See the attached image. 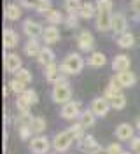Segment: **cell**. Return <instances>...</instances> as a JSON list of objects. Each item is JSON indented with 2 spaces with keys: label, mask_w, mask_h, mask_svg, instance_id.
I'll use <instances>...</instances> for the list:
<instances>
[{
  "label": "cell",
  "mask_w": 140,
  "mask_h": 154,
  "mask_svg": "<svg viewBox=\"0 0 140 154\" xmlns=\"http://www.w3.org/2000/svg\"><path fill=\"white\" fill-rule=\"evenodd\" d=\"M4 67H5L7 72H18L19 68H21V58L18 54H12V53L5 54V58H4Z\"/></svg>",
  "instance_id": "ba28073f"
},
{
  "label": "cell",
  "mask_w": 140,
  "mask_h": 154,
  "mask_svg": "<svg viewBox=\"0 0 140 154\" xmlns=\"http://www.w3.org/2000/svg\"><path fill=\"white\" fill-rule=\"evenodd\" d=\"M40 46H39V42L35 38H32V40H28V44L25 46V53H26L28 56H39L40 54Z\"/></svg>",
  "instance_id": "44dd1931"
},
{
  "label": "cell",
  "mask_w": 140,
  "mask_h": 154,
  "mask_svg": "<svg viewBox=\"0 0 140 154\" xmlns=\"http://www.w3.org/2000/svg\"><path fill=\"white\" fill-rule=\"evenodd\" d=\"M39 63L40 65H51V63H54V53L51 51V49H42L40 51V54H39Z\"/></svg>",
  "instance_id": "ffe728a7"
},
{
  "label": "cell",
  "mask_w": 140,
  "mask_h": 154,
  "mask_svg": "<svg viewBox=\"0 0 140 154\" xmlns=\"http://www.w3.org/2000/svg\"><path fill=\"white\" fill-rule=\"evenodd\" d=\"M105 61H107V58L103 53H93L91 58L88 60V63L91 65V67H103L105 65Z\"/></svg>",
  "instance_id": "cb8c5ba5"
},
{
  "label": "cell",
  "mask_w": 140,
  "mask_h": 154,
  "mask_svg": "<svg viewBox=\"0 0 140 154\" xmlns=\"http://www.w3.org/2000/svg\"><path fill=\"white\" fill-rule=\"evenodd\" d=\"M112 30L117 32V33H123L126 30V18L123 14H116L112 18Z\"/></svg>",
  "instance_id": "ac0fdd59"
},
{
  "label": "cell",
  "mask_w": 140,
  "mask_h": 154,
  "mask_svg": "<svg viewBox=\"0 0 140 154\" xmlns=\"http://www.w3.org/2000/svg\"><path fill=\"white\" fill-rule=\"evenodd\" d=\"M117 82L121 84V88H131L135 84V81H137V77L133 72H128V70H124V72H119L117 74Z\"/></svg>",
  "instance_id": "7c38bea8"
},
{
  "label": "cell",
  "mask_w": 140,
  "mask_h": 154,
  "mask_svg": "<svg viewBox=\"0 0 140 154\" xmlns=\"http://www.w3.org/2000/svg\"><path fill=\"white\" fill-rule=\"evenodd\" d=\"M49 7H51V2H49V0H39L35 9H37L39 12H46V11H49Z\"/></svg>",
  "instance_id": "d590c367"
},
{
  "label": "cell",
  "mask_w": 140,
  "mask_h": 154,
  "mask_svg": "<svg viewBox=\"0 0 140 154\" xmlns=\"http://www.w3.org/2000/svg\"><path fill=\"white\" fill-rule=\"evenodd\" d=\"M19 16H21V11L18 9V5H14V4L5 5V18L7 19L14 21V19H19Z\"/></svg>",
  "instance_id": "d4e9b609"
},
{
  "label": "cell",
  "mask_w": 140,
  "mask_h": 154,
  "mask_svg": "<svg viewBox=\"0 0 140 154\" xmlns=\"http://www.w3.org/2000/svg\"><path fill=\"white\" fill-rule=\"evenodd\" d=\"M119 88H121V84H119L117 79L114 77L110 81V84L107 86V89H105V98H107V100H112L114 96H117L119 95Z\"/></svg>",
  "instance_id": "d6986e66"
},
{
  "label": "cell",
  "mask_w": 140,
  "mask_h": 154,
  "mask_svg": "<svg viewBox=\"0 0 140 154\" xmlns=\"http://www.w3.org/2000/svg\"><path fill=\"white\" fill-rule=\"evenodd\" d=\"M110 105L116 109V110H121V109H124L126 107V96L123 95V93H119L117 96H114L110 100Z\"/></svg>",
  "instance_id": "484cf974"
},
{
  "label": "cell",
  "mask_w": 140,
  "mask_h": 154,
  "mask_svg": "<svg viewBox=\"0 0 140 154\" xmlns=\"http://www.w3.org/2000/svg\"><path fill=\"white\" fill-rule=\"evenodd\" d=\"M131 147H133V152L140 154V138L133 137V138H131Z\"/></svg>",
  "instance_id": "f35d334b"
},
{
  "label": "cell",
  "mask_w": 140,
  "mask_h": 154,
  "mask_svg": "<svg viewBox=\"0 0 140 154\" xmlns=\"http://www.w3.org/2000/svg\"><path fill=\"white\" fill-rule=\"evenodd\" d=\"M9 86H11V89L14 91V93H19V95H23L25 91H26V88H25V82H21L19 79H12L9 82Z\"/></svg>",
  "instance_id": "4dcf8cb0"
},
{
  "label": "cell",
  "mask_w": 140,
  "mask_h": 154,
  "mask_svg": "<svg viewBox=\"0 0 140 154\" xmlns=\"http://www.w3.org/2000/svg\"><path fill=\"white\" fill-rule=\"evenodd\" d=\"M67 25H68L70 28H72V26H77V18H75L74 14H72V16L68 18V21H67Z\"/></svg>",
  "instance_id": "60d3db41"
},
{
  "label": "cell",
  "mask_w": 140,
  "mask_h": 154,
  "mask_svg": "<svg viewBox=\"0 0 140 154\" xmlns=\"http://www.w3.org/2000/svg\"><path fill=\"white\" fill-rule=\"evenodd\" d=\"M133 9L140 11V0H135V2H133Z\"/></svg>",
  "instance_id": "b9f144b4"
},
{
  "label": "cell",
  "mask_w": 140,
  "mask_h": 154,
  "mask_svg": "<svg viewBox=\"0 0 140 154\" xmlns=\"http://www.w3.org/2000/svg\"><path fill=\"white\" fill-rule=\"evenodd\" d=\"M23 30H25V33H26L28 37H32V38H35V37H39L40 33H44L42 26H40L39 23H35V21H32V19H28V21L23 23Z\"/></svg>",
  "instance_id": "9c48e42d"
},
{
  "label": "cell",
  "mask_w": 140,
  "mask_h": 154,
  "mask_svg": "<svg viewBox=\"0 0 140 154\" xmlns=\"http://www.w3.org/2000/svg\"><path fill=\"white\" fill-rule=\"evenodd\" d=\"M44 75L49 82H58L60 81V67L54 65V63H51V65H47L46 70H44Z\"/></svg>",
  "instance_id": "2e32d148"
},
{
  "label": "cell",
  "mask_w": 140,
  "mask_h": 154,
  "mask_svg": "<svg viewBox=\"0 0 140 154\" xmlns=\"http://www.w3.org/2000/svg\"><path fill=\"white\" fill-rule=\"evenodd\" d=\"M96 2H98V12H110L112 11L110 0H96Z\"/></svg>",
  "instance_id": "d6a6232c"
},
{
  "label": "cell",
  "mask_w": 140,
  "mask_h": 154,
  "mask_svg": "<svg viewBox=\"0 0 140 154\" xmlns=\"http://www.w3.org/2000/svg\"><path fill=\"white\" fill-rule=\"evenodd\" d=\"M75 140H77L75 133L68 128V130H65V131H60V133L54 135V138H53V147H54L58 152H65Z\"/></svg>",
  "instance_id": "6da1fadb"
},
{
  "label": "cell",
  "mask_w": 140,
  "mask_h": 154,
  "mask_svg": "<svg viewBox=\"0 0 140 154\" xmlns=\"http://www.w3.org/2000/svg\"><path fill=\"white\" fill-rule=\"evenodd\" d=\"M16 79H19L25 84H30L32 82V72L26 70V68H19L18 72H16Z\"/></svg>",
  "instance_id": "83f0119b"
},
{
  "label": "cell",
  "mask_w": 140,
  "mask_h": 154,
  "mask_svg": "<svg viewBox=\"0 0 140 154\" xmlns=\"http://www.w3.org/2000/svg\"><path fill=\"white\" fill-rule=\"evenodd\" d=\"M30 149L33 154H46L49 151V140L46 137H35L30 142Z\"/></svg>",
  "instance_id": "52a82bcc"
},
{
  "label": "cell",
  "mask_w": 140,
  "mask_h": 154,
  "mask_svg": "<svg viewBox=\"0 0 140 154\" xmlns=\"http://www.w3.org/2000/svg\"><path fill=\"white\" fill-rule=\"evenodd\" d=\"M23 96L26 98L28 102L32 103V105H35V103H39V96H37V93L33 91V89H26L25 93H23Z\"/></svg>",
  "instance_id": "836d02e7"
},
{
  "label": "cell",
  "mask_w": 140,
  "mask_h": 154,
  "mask_svg": "<svg viewBox=\"0 0 140 154\" xmlns=\"http://www.w3.org/2000/svg\"><path fill=\"white\" fill-rule=\"evenodd\" d=\"M137 128L140 130V117H138V121H137Z\"/></svg>",
  "instance_id": "ee69618b"
},
{
  "label": "cell",
  "mask_w": 140,
  "mask_h": 154,
  "mask_svg": "<svg viewBox=\"0 0 140 154\" xmlns=\"http://www.w3.org/2000/svg\"><path fill=\"white\" fill-rule=\"evenodd\" d=\"M79 149L84 151L86 154H98L100 151H102V147L98 145V142L95 140V137H91V135H86V137L81 138V142H79Z\"/></svg>",
  "instance_id": "277c9868"
},
{
  "label": "cell",
  "mask_w": 140,
  "mask_h": 154,
  "mask_svg": "<svg viewBox=\"0 0 140 154\" xmlns=\"http://www.w3.org/2000/svg\"><path fill=\"white\" fill-rule=\"evenodd\" d=\"M93 14H95V7L91 5V4H84L82 7H81V11H79V16L84 18V19L93 18Z\"/></svg>",
  "instance_id": "f546056e"
},
{
  "label": "cell",
  "mask_w": 140,
  "mask_h": 154,
  "mask_svg": "<svg viewBox=\"0 0 140 154\" xmlns=\"http://www.w3.org/2000/svg\"><path fill=\"white\" fill-rule=\"evenodd\" d=\"M96 28L100 32H105V30L112 28V16L110 12H100L98 18H96Z\"/></svg>",
  "instance_id": "5bb4252c"
},
{
  "label": "cell",
  "mask_w": 140,
  "mask_h": 154,
  "mask_svg": "<svg viewBox=\"0 0 140 154\" xmlns=\"http://www.w3.org/2000/svg\"><path fill=\"white\" fill-rule=\"evenodd\" d=\"M121 154H130V152H121Z\"/></svg>",
  "instance_id": "f6af8a7d"
},
{
  "label": "cell",
  "mask_w": 140,
  "mask_h": 154,
  "mask_svg": "<svg viewBox=\"0 0 140 154\" xmlns=\"http://www.w3.org/2000/svg\"><path fill=\"white\" fill-rule=\"evenodd\" d=\"M81 0H67L65 2V9L70 12V14H74V12H77V11H81Z\"/></svg>",
  "instance_id": "1f68e13d"
},
{
  "label": "cell",
  "mask_w": 140,
  "mask_h": 154,
  "mask_svg": "<svg viewBox=\"0 0 140 154\" xmlns=\"http://www.w3.org/2000/svg\"><path fill=\"white\" fill-rule=\"evenodd\" d=\"M42 37H44L47 44H54L56 40H60V30L56 26H47L44 30V33H42Z\"/></svg>",
  "instance_id": "e0dca14e"
},
{
  "label": "cell",
  "mask_w": 140,
  "mask_h": 154,
  "mask_svg": "<svg viewBox=\"0 0 140 154\" xmlns=\"http://www.w3.org/2000/svg\"><path fill=\"white\" fill-rule=\"evenodd\" d=\"M98 154H109V151H107V149L103 151V149H102V151H100V152H98Z\"/></svg>",
  "instance_id": "7bdbcfd3"
},
{
  "label": "cell",
  "mask_w": 140,
  "mask_h": 154,
  "mask_svg": "<svg viewBox=\"0 0 140 154\" xmlns=\"http://www.w3.org/2000/svg\"><path fill=\"white\" fill-rule=\"evenodd\" d=\"M110 102L105 98V96H98V98H95L93 102H91V110L95 112V116H107L109 112V109H110Z\"/></svg>",
  "instance_id": "8992f818"
},
{
  "label": "cell",
  "mask_w": 140,
  "mask_h": 154,
  "mask_svg": "<svg viewBox=\"0 0 140 154\" xmlns=\"http://www.w3.org/2000/svg\"><path fill=\"white\" fill-rule=\"evenodd\" d=\"M107 151H109V154H121L123 152V149L119 144H110L107 147Z\"/></svg>",
  "instance_id": "74e56055"
},
{
  "label": "cell",
  "mask_w": 140,
  "mask_h": 154,
  "mask_svg": "<svg viewBox=\"0 0 140 154\" xmlns=\"http://www.w3.org/2000/svg\"><path fill=\"white\" fill-rule=\"evenodd\" d=\"M116 137L119 140H131L133 138V128H131V125L121 123V125L116 128Z\"/></svg>",
  "instance_id": "4fadbf2b"
},
{
  "label": "cell",
  "mask_w": 140,
  "mask_h": 154,
  "mask_svg": "<svg viewBox=\"0 0 140 154\" xmlns=\"http://www.w3.org/2000/svg\"><path fill=\"white\" fill-rule=\"evenodd\" d=\"M84 67V61L82 58L79 56V54H75V53H72V54H68V56L63 60V63H61V67H60V70L63 72V74H79L81 70H82Z\"/></svg>",
  "instance_id": "7a4b0ae2"
},
{
  "label": "cell",
  "mask_w": 140,
  "mask_h": 154,
  "mask_svg": "<svg viewBox=\"0 0 140 154\" xmlns=\"http://www.w3.org/2000/svg\"><path fill=\"white\" fill-rule=\"evenodd\" d=\"M70 96H72V91H70V88L67 84L65 81H58L54 82V88H53V100H54L56 103H68V100H70Z\"/></svg>",
  "instance_id": "3957f363"
},
{
  "label": "cell",
  "mask_w": 140,
  "mask_h": 154,
  "mask_svg": "<svg viewBox=\"0 0 140 154\" xmlns=\"http://www.w3.org/2000/svg\"><path fill=\"white\" fill-rule=\"evenodd\" d=\"M77 42H79V48L82 49V51H89L95 44V38L88 30H82L81 35H79V38H77Z\"/></svg>",
  "instance_id": "8fae6325"
},
{
  "label": "cell",
  "mask_w": 140,
  "mask_h": 154,
  "mask_svg": "<svg viewBox=\"0 0 140 154\" xmlns=\"http://www.w3.org/2000/svg\"><path fill=\"white\" fill-rule=\"evenodd\" d=\"M61 117L68 119V121H74L75 117H81V103L79 102H68L63 105L61 109Z\"/></svg>",
  "instance_id": "5b68a950"
},
{
  "label": "cell",
  "mask_w": 140,
  "mask_h": 154,
  "mask_svg": "<svg viewBox=\"0 0 140 154\" xmlns=\"http://www.w3.org/2000/svg\"><path fill=\"white\" fill-rule=\"evenodd\" d=\"M18 130H19V135H21L23 140H26L28 137L32 135V128H30V126H19Z\"/></svg>",
  "instance_id": "8d00e7d4"
},
{
  "label": "cell",
  "mask_w": 140,
  "mask_h": 154,
  "mask_svg": "<svg viewBox=\"0 0 140 154\" xmlns=\"http://www.w3.org/2000/svg\"><path fill=\"white\" fill-rule=\"evenodd\" d=\"M61 12L60 11H49V14H47V21L49 23H60L61 21Z\"/></svg>",
  "instance_id": "e575fe53"
},
{
  "label": "cell",
  "mask_w": 140,
  "mask_h": 154,
  "mask_svg": "<svg viewBox=\"0 0 140 154\" xmlns=\"http://www.w3.org/2000/svg\"><path fill=\"white\" fill-rule=\"evenodd\" d=\"M30 128L33 133H42L46 130V119L44 117H33L32 123H30Z\"/></svg>",
  "instance_id": "603a6c76"
},
{
  "label": "cell",
  "mask_w": 140,
  "mask_h": 154,
  "mask_svg": "<svg viewBox=\"0 0 140 154\" xmlns=\"http://www.w3.org/2000/svg\"><path fill=\"white\" fill-rule=\"evenodd\" d=\"M37 2L39 0H21V4L25 7H37Z\"/></svg>",
  "instance_id": "ab89813d"
},
{
  "label": "cell",
  "mask_w": 140,
  "mask_h": 154,
  "mask_svg": "<svg viewBox=\"0 0 140 154\" xmlns=\"http://www.w3.org/2000/svg\"><path fill=\"white\" fill-rule=\"evenodd\" d=\"M81 125L84 128H91L95 125V112L93 110H84V112H81Z\"/></svg>",
  "instance_id": "7402d4cb"
},
{
  "label": "cell",
  "mask_w": 140,
  "mask_h": 154,
  "mask_svg": "<svg viewBox=\"0 0 140 154\" xmlns=\"http://www.w3.org/2000/svg\"><path fill=\"white\" fill-rule=\"evenodd\" d=\"M16 105H18V109L21 110V114H28V110H30V105H32V103H30L23 95H19L18 100H16Z\"/></svg>",
  "instance_id": "f1b7e54d"
},
{
  "label": "cell",
  "mask_w": 140,
  "mask_h": 154,
  "mask_svg": "<svg viewBox=\"0 0 140 154\" xmlns=\"http://www.w3.org/2000/svg\"><path fill=\"white\" fill-rule=\"evenodd\" d=\"M133 42H135V37H133L131 33H123L121 37L117 38V44H119L121 48H131Z\"/></svg>",
  "instance_id": "4316f807"
},
{
  "label": "cell",
  "mask_w": 140,
  "mask_h": 154,
  "mask_svg": "<svg viewBox=\"0 0 140 154\" xmlns=\"http://www.w3.org/2000/svg\"><path fill=\"white\" fill-rule=\"evenodd\" d=\"M112 68L116 72H124V70H130V58L124 56V54H119V56L114 58L112 61Z\"/></svg>",
  "instance_id": "9a60e30c"
},
{
  "label": "cell",
  "mask_w": 140,
  "mask_h": 154,
  "mask_svg": "<svg viewBox=\"0 0 140 154\" xmlns=\"http://www.w3.org/2000/svg\"><path fill=\"white\" fill-rule=\"evenodd\" d=\"M18 42H19V37H18V33H16L14 30L12 28H4V48L12 49V48L18 46Z\"/></svg>",
  "instance_id": "30bf717a"
}]
</instances>
